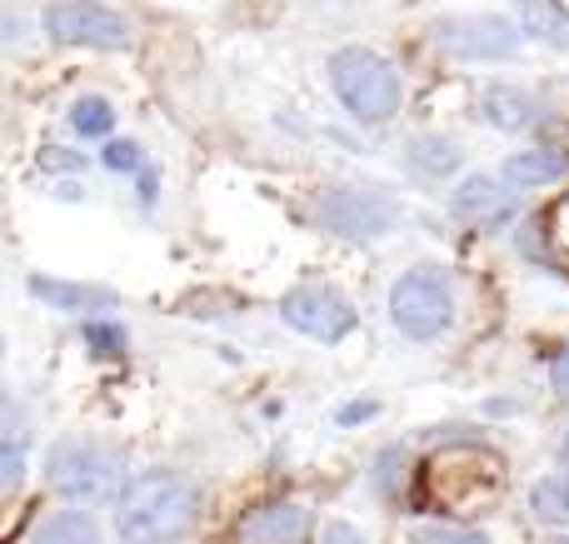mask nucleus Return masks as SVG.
<instances>
[{
    "label": "nucleus",
    "mask_w": 569,
    "mask_h": 544,
    "mask_svg": "<svg viewBox=\"0 0 569 544\" xmlns=\"http://www.w3.org/2000/svg\"><path fill=\"white\" fill-rule=\"evenodd\" d=\"M200 490L176 470H146L130 480L116 500V535L120 544H176L196 525Z\"/></svg>",
    "instance_id": "1"
},
{
    "label": "nucleus",
    "mask_w": 569,
    "mask_h": 544,
    "mask_svg": "<svg viewBox=\"0 0 569 544\" xmlns=\"http://www.w3.org/2000/svg\"><path fill=\"white\" fill-rule=\"evenodd\" d=\"M46 480L60 500L70 505H110L130 490L126 480V455L100 440H60L50 445V460H46Z\"/></svg>",
    "instance_id": "2"
},
{
    "label": "nucleus",
    "mask_w": 569,
    "mask_h": 544,
    "mask_svg": "<svg viewBox=\"0 0 569 544\" xmlns=\"http://www.w3.org/2000/svg\"><path fill=\"white\" fill-rule=\"evenodd\" d=\"M330 85L335 95L345 100V110L370 125L390 120L405 100V85H400V70L370 46H345L330 56Z\"/></svg>",
    "instance_id": "3"
},
{
    "label": "nucleus",
    "mask_w": 569,
    "mask_h": 544,
    "mask_svg": "<svg viewBox=\"0 0 569 544\" xmlns=\"http://www.w3.org/2000/svg\"><path fill=\"white\" fill-rule=\"evenodd\" d=\"M390 320L405 340H440L455 325V290L450 275L435 265H415L395 280Z\"/></svg>",
    "instance_id": "4"
},
{
    "label": "nucleus",
    "mask_w": 569,
    "mask_h": 544,
    "mask_svg": "<svg viewBox=\"0 0 569 544\" xmlns=\"http://www.w3.org/2000/svg\"><path fill=\"white\" fill-rule=\"evenodd\" d=\"M46 36L56 46H80V50H126L130 20L120 10L100 6V0H60V6L46 10Z\"/></svg>",
    "instance_id": "5"
},
{
    "label": "nucleus",
    "mask_w": 569,
    "mask_h": 544,
    "mask_svg": "<svg viewBox=\"0 0 569 544\" xmlns=\"http://www.w3.org/2000/svg\"><path fill=\"white\" fill-rule=\"evenodd\" d=\"M315 220L345 240H375L400 215H395V200H385L380 190L335 185V190H320V195H315Z\"/></svg>",
    "instance_id": "6"
},
{
    "label": "nucleus",
    "mask_w": 569,
    "mask_h": 544,
    "mask_svg": "<svg viewBox=\"0 0 569 544\" xmlns=\"http://www.w3.org/2000/svg\"><path fill=\"white\" fill-rule=\"evenodd\" d=\"M520 36L525 30L500 16H450L435 26V46L455 60H505L520 50Z\"/></svg>",
    "instance_id": "7"
},
{
    "label": "nucleus",
    "mask_w": 569,
    "mask_h": 544,
    "mask_svg": "<svg viewBox=\"0 0 569 544\" xmlns=\"http://www.w3.org/2000/svg\"><path fill=\"white\" fill-rule=\"evenodd\" d=\"M280 315L284 325H295L300 335L320 340V345H335L355 330V305L330 285H300L280 300Z\"/></svg>",
    "instance_id": "8"
},
{
    "label": "nucleus",
    "mask_w": 569,
    "mask_h": 544,
    "mask_svg": "<svg viewBox=\"0 0 569 544\" xmlns=\"http://www.w3.org/2000/svg\"><path fill=\"white\" fill-rule=\"evenodd\" d=\"M455 215L470 220V225H510L515 215H520V200H515V185H505V180H490V175H470L455 185Z\"/></svg>",
    "instance_id": "9"
},
{
    "label": "nucleus",
    "mask_w": 569,
    "mask_h": 544,
    "mask_svg": "<svg viewBox=\"0 0 569 544\" xmlns=\"http://www.w3.org/2000/svg\"><path fill=\"white\" fill-rule=\"evenodd\" d=\"M310 530V515L290 500H266V505H250L236 520V544H300Z\"/></svg>",
    "instance_id": "10"
},
{
    "label": "nucleus",
    "mask_w": 569,
    "mask_h": 544,
    "mask_svg": "<svg viewBox=\"0 0 569 544\" xmlns=\"http://www.w3.org/2000/svg\"><path fill=\"white\" fill-rule=\"evenodd\" d=\"M565 170H569V155L565 150H520V155H510L505 160V170H500V180L505 185H555V180H565Z\"/></svg>",
    "instance_id": "11"
},
{
    "label": "nucleus",
    "mask_w": 569,
    "mask_h": 544,
    "mask_svg": "<svg viewBox=\"0 0 569 544\" xmlns=\"http://www.w3.org/2000/svg\"><path fill=\"white\" fill-rule=\"evenodd\" d=\"M480 110H485V120H490L495 130H510V135H520V130H530L535 125V100L525 95V90H510V85H490L480 95Z\"/></svg>",
    "instance_id": "12"
},
{
    "label": "nucleus",
    "mask_w": 569,
    "mask_h": 544,
    "mask_svg": "<svg viewBox=\"0 0 569 544\" xmlns=\"http://www.w3.org/2000/svg\"><path fill=\"white\" fill-rule=\"evenodd\" d=\"M405 160H410V170L420 180H445L460 170V145H455L450 135H415L410 150H405Z\"/></svg>",
    "instance_id": "13"
},
{
    "label": "nucleus",
    "mask_w": 569,
    "mask_h": 544,
    "mask_svg": "<svg viewBox=\"0 0 569 544\" xmlns=\"http://www.w3.org/2000/svg\"><path fill=\"white\" fill-rule=\"evenodd\" d=\"M515 16H520V30L545 46H569V20L560 10V0H515Z\"/></svg>",
    "instance_id": "14"
},
{
    "label": "nucleus",
    "mask_w": 569,
    "mask_h": 544,
    "mask_svg": "<svg viewBox=\"0 0 569 544\" xmlns=\"http://www.w3.org/2000/svg\"><path fill=\"white\" fill-rule=\"evenodd\" d=\"M36 544H100V530L86 510H60L36 530Z\"/></svg>",
    "instance_id": "15"
},
{
    "label": "nucleus",
    "mask_w": 569,
    "mask_h": 544,
    "mask_svg": "<svg viewBox=\"0 0 569 544\" xmlns=\"http://www.w3.org/2000/svg\"><path fill=\"white\" fill-rule=\"evenodd\" d=\"M530 510L545 525H569V475H545L530 485Z\"/></svg>",
    "instance_id": "16"
},
{
    "label": "nucleus",
    "mask_w": 569,
    "mask_h": 544,
    "mask_svg": "<svg viewBox=\"0 0 569 544\" xmlns=\"http://www.w3.org/2000/svg\"><path fill=\"white\" fill-rule=\"evenodd\" d=\"M30 290H36L40 300H50V305L60 310H80V305H110L106 290H90V285H66V280H46V275H30Z\"/></svg>",
    "instance_id": "17"
},
{
    "label": "nucleus",
    "mask_w": 569,
    "mask_h": 544,
    "mask_svg": "<svg viewBox=\"0 0 569 544\" xmlns=\"http://www.w3.org/2000/svg\"><path fill=\"white\" fill-rule=\"evenodd\" d=\"M70 125H76L80 140H100L116 130V110H110V100L86 95V100H76V110H70Z\"/></svg>",
    "instance_id": "18"
},
{
    "label": "nucleus",
    "mask_w": 569,
    "mask_h": 544,
    "mask_svg": "<svg viewBox=\"0 0 569 544\" xmlns=\"http://www.w3.org/2000/svg\"><path fill=\"white\" fill-rule=\"evenodd\" d=\"M415 544H490V535L470 525H455V520H430V525L415 530Z\"/></svg>",
    "instance_id": "19"
},
{
    "label": "nucleus",
    "mask_w": 569,
    "mask_h": 544,
    "mask_svg": "<svg viewBox=\"0 0 569 544\" xmlns=\"http://www.w3.org/2000/svg\"><path fill=\"white\" fill-rule=\"evenodd\" d=\"M0 460H6V475H0V485H6V495H16L20 470H26V445H20V420L16 415L6 420V445H0Z\"/></svg>",
    "instance_id": "20"
},
{
    "label": "nucleus",
    "mask_w": 569,
    "mask_h": 544,
    "mask_svg": "<svg viewBox=\"0 0 569 544\" xmlns=\"http://www.w3.org/2000/svg\"><path fill=\"white\" fill-rule=\"evenodd\" d=\"M106 165L110 170H136L140 165V145H136V140H110V145H106Z\"/></svg>",
    "instance_id": "21"
},
{
    "label": "nucleus",
    "mask_w": 569,
    "mask_h": 544,
    "mask_svg": "<svg viewBox=\"0 0 569 544\" xmlns=\"http://www.w3.org/2000/svg\"><path fill=\"white\" fill-rule=\"evenodd\" d=\"M86 340H90V350H96V355H116V350L126 345V335H120L116 325H86Z\"/></svg>",
    "instance_id": "22"
},
{
    "label": "nucleus",
    "mask_w": 569,
    "mask_h": 544,
    "mask_svg": "<svg viewBox=\"0 0 569 544\" xmlns=\"http://www.w3.org/2000/svg\"><path fill=\"white\" fill-rule=\"evenodd\" d=\"M320 544H365V535L355 525H345V520H335V525L320 530Z\"/></svg>",
    "instance_id": "23"
},
{
    "label": "nucleus",
    "mask_w": 569,
    "mask_h": 544,
    "mask_svg": "<svg viewBox=\"0 0 569 544\" xmlns=\"http://www.w3.org/2000/svg\"><path fill=\"white\" fill-rule=\"evenodd\" d=\"M40 165H46V170H86V160L70 155V150H56V145H50V150H40Z\"/></svg>",
    "instance_id": "24"
},
{
    "label": "nucleus",
    "mask_w": 569,
    "mask_h": 544,
    "mask_svg": "<svg viewBox=\"0 0 569 544\" xmlns=\"http://www.w3.org/2000/svg\"><path fill=\"white\" fill-rule=\"evenodd\" d=\"M370 415H380V400H355V405L340 410V425H365Z\"/></svg>",
    "instance_id": "25"
},
{
    "label": "nucleus",
    "mask_w": 569,
    "mask_h": 544,
    "mask_svg": "<svg viewBox=\"0 0 569 544\" xmlns=\"http://www.w3.org/2000/svg\"><path fill=\"white\" fill-rule=\"evenodd\" d=\"M550 375H555V390H565V395H569V350H565L560 360H555V370H550Z\"/></svg>",
    "instance_id": "26"
},
{
    "label": "nucleus",
    "mask_w": 569,
    "mask_h": 544,
    "mask_svg": "<svg viewBox=\"0 0 569 544\" xmlns=\"http://www.w3.org/2000/svg\"><path fill=\"white\" fill-rule=\"evenodd\" d=\"M555 235H560L569 250V200H565V210H555Z\"/></svg>",
    "instance_id": "27"
},
{
    "label": "nucleus",
    "mask_w": 569,
    "mask_h": 544,
    "mask_svg": "<svg viewBox=\"0 0 569 544\" xmlns=\"http://www.w3.org/2000/svg\"><path fill=\"white\" fill-rule=\"evenodd\" d=\"M565 470H569V435H565Z\"/></svg>",
    "instance_id": "28"
},
{
    "label": "nucleus",
    "mask_w": 569,
    "mask_h": 544,
    "mask_svg": "<svg viewBox=\"0 0 569 544\" xmlns=\"http://www.w3.org/2000/svg\"><path fill=\"white\" fill-rule=\"evenodd\" d=\"M555 544H569V540H555Z\"/></svg>",
    "instance_id": "29"
}]
</instances>
